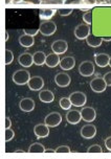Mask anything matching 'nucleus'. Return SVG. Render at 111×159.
<instances>
[{"label":"nucleus","mask_w":111,"mask_h":159,"mask_svg":"<svg viewBox=\"0 0 111 159\" xmlns=\"http://www.w3.org/2000/svg\"><path fill=\"white\" fill-rule=\"evenodd\" d=\"M30 73L25 69H20L13 75V81L17 85H25L30 80Z\"/></svg>","instance_id":"nucleus-1"},{"label":"nucleus","mask_w":111,"mask_h":159,"mask_svg":"<svg viewBox=\"0 0 111 159\" xmlns=\"http://www.w3.org/2000/svg\"><path fill=\"white\" fill-rule=\"evenodd\" d=\"M40 33L43 36H52L56 33L57 30V25L53 21H50V20H45V21L42 22L40 24L39 27Z\"/></svg>","instance_id":"nucleus-2"},{"label":"nucleus","mask_w":111,"mask_h":159,"mask_svg":"<svg viewBox=\"0 0 111 159\" xmlns=\"http://www.w3.org/2000/svg\"><path fill=\"white\" fill-rule=\"evenodd\" d=\"M90 88L93 92L95 93H102L106 90L107 88V84L105 82L104 78H101V76H96L93 80H91L90 82Z\"/></svg>","instance_id":"nucleus-3"},{"label":"nucleus","mask_w":111,"mask_h":159,"mask_svg":"<svg viewBox=\"0 0 111 159\" xmlns=\"http://www.w3.org/2000/svg\"><path fill=\"white\" fill-rule=\"evenodd\" d=\"M69 98H70V102H72V106H76V107H83L84 105L86 104V101H87V98H86V95H85V93L80 92V91L72 92V94H70Z\"/></svg>","instance_id":"nucleus-4"},{"label":"nucleus","mask_w":111,"mask_h":159,"mask_svg":"<svg viewBox=\"0 0 111 159\" xmlns=\"http://www.w3.org/2000/svg\"><path fill=\"white\" fill-rule=\"evenodd\" d=\"M79 72L83 76H91L95 73V64L90 61L82 62L79 66Z\"/></svg>","instance_id":"nucleus-5"},{"label":"nucleus","mask_w":111,"mask_h":159,"mask_svg":"<svg viewBox=\"0 0 111 159\" xmlns=\"http://www.w3.org/2000/svg\"><path fill=\"white\" fill-rule=\"evenodd\" d=\"M44 121L48 127H58L62 121V116L59 112H52L45 117Z\"/></svg>","instance_id":"nucleus-6"},{"label":"nucleus","mask_w":111,"mask_h":159,"mask_svg":"<svg viewBox=\"0 0 111 159\" xmlns=\"http://www.w3.org/2000/svg\"><path fill=\"white\" fill-rule=\"evenodd\" d=\"M90 32V26L88 24H79L78 26L75 28V36L78 38L79 40H84L86 39Z\"/></svg>","instance_id":"nucleus-7"},{"label":"nucleus","mask_w":111,"mask_h":159,"mask_svg":"<svg viewBox=\"0 0 111 159\" xmlns=\"http://www.w3.org/2000/svg\"><path fill=\"white\" fill-rule=\"evenodd\" d=\"M81 115L83 120H85L86 123H91L96 117L95 109H93L92 107H83L81 110Z\"/></svg>","instance_id":"nucleus-8"},{"label":"nucleus","mask_w":111,"mask_h":159,"mask_svg":"<svg viewBox=\"0 0 111 159\" xmlns=\"http://www.w3.org/2000/svg\"><path fill=\"white\" fill-rule=\"evenodd\" d=\"M68 44L65 40H56L55 42L52 44V49L53 52L58 53V55H62L67 52Z\"/></svg>","instance_id":"nucleus-9"},{"label":"nucleus","mask_w":111,"mask_h":159,"mask_svg":"<svg viewBox=\"0 0 111 159\" xmlns=\"http://www.w3.org/2000/svg\"><path fill=\"white\" fill-rule=\"evenodd\" d=\"M28 87H30V90L33 91H39L41 90L44 86V81L41 76H32L30 80L28 81Z\"/></svg>","instance_id":"nucleus-10"},{"label":"nucleus","mask_w":111,"mask_h":159,"mask_svg":"<svg viewBox=\"0 0 111 159\" xmlns=\"http://www.w3.org/2000/svg\"><path fill=\"white\" fill-rule=\"evenodd\" d=\"M95 134H96V128L95 125L88 124V125H85L84 127H82V129H81L82 137H84L86 139H91L95 137Z\"/></svg>","instance_id":"nucleus-11"},{"label":"nucleus","mask_w":111,"mask_h":159,"mask_svg":"<svg viewBox=\"0 0 111 159\" xmlns=\"http://www.w3.org/2000/svg\"><path fill=\"white\" fill-rule=\"evenodd\" d=\"M55 82L59 87H67L72 82L70 75L65 72H59L55 76Z\"/></svg>","instance_id":"nucleus-12"},{"label":"nucleus","mask_w":111,"mask_h":159,"mask_svg":"<svg viewBox=\"0 0 111 159\" xmlns=\"http://www.w3.org/2000/svg\"><path fill=\"white\" fill-rule=\"evenodd\" d=\"M34 133L38 138L47 137L49 135V127L46 124H38L34 128Z\"/></svg>","instance_id":"nucleus-13"},{"label":"nucleus","mask_w":111,"mask_h":159,"mask_svg":"<svg viewBox=\"0 0 111 159\" xmlns=\"http://www.w3.org/2000/svg\"><path fill=\"white\" fill-rule=\"evenodd\" d=\"M19 107L23 112H32L35 109V102L33 101V98H24L20 101Z\"/></svg>","instance_id":"nucleus-14"},{"label":"nucleus","mask_w":111,"mask_h":159,"mask_svg":"<svg viewBox=\"0 0 111 159\" xmlns=\"http://www.w3.org/2000/svg\"><path fill=\"white\" fill-rule=\"evenodd\" d=\"M81 119H82L81 111H78V110H69L66 113V120L72 125L79 124L81 121Z\"/></svg>","instance_id":"nucleus-15"},{"label":"nucleus","mask_w":111,"mask_h":159,"mask_svg":"<svg viewBox=\"0 0 111 159\" xmlns=\"http://www.w3.org/2000/svg\"><path fill=\"white\" fill-rule=\"evenodd\" d=\"M18 62L21 66L23 67H30L34 64V58L33 55H30V52H23L19 56Z\"/></svg>","instance_id":"nucleus-16"},{"label":"nucleus","mask_w":111,"mask_h":159,"mask_svg":"<svg viewBox=\"0 0 111 159\" xmlns=\"http://www.w3.org/2000/svg\"><path fill=\"white\" fill-rule=\"evenodd\" d=\"M75 65H76V60L72 56L65 57V58L61 59V61H60V67L63 70L72 69V68L75 67Z\"/></svg>","instance_id":"nucleus-17"},{"label":"nucleus","mask_w":111,"mask_h":159,"mask_svg":"<svg viewBox=\"0 0 111 159\" xmlns=\"http://www.w3.org/2000/svg\"><path fill=\"white\" fill-rule=\"evenodd\" d=\"M95 64L99 67H106L109 66L110 56L107 55V53H96L95 56Z\"/></svg>","instance_id":"nucleus-18"},{"label":"nucleus","mask_w":111,"mask_h":159,"mask_svg":"<svg viewBox=\"0 0 111 159\" xmlns=\"http://www.w3.org/2000/svg\"><path fill=\"white\" fill-rule=\"evenodd\" d=\"M60 61H61V59H60L58 53L52 52V53H49V55L46 56L45 64H46L48 67L53 68V67H57L58 65H60Z\"/></svg>","instance_id":"nucleus-19"},{"label":"nucleus","mask_w":111,"mask_h":159,"mask_svg":"<svg viewBox=\"0 0 111 159\" xmlns=\"http://www.w3.org/2000/svg\"><path fill=\"white\" fill-rule=\"evenodd\" d=\"M57 13L58 11L55 8H42L39 11V17L41 20L45 21V20H50Z\"/></svg>","instance_id":"nucleus-20"},{"label":"nucleus","mask_w":111,"mask_h":159,"mask_svg":"<svg viewBox=\"0 0 111 159\" xmlns=\"http://www.w3.org/2000/svg\"><path fill=\"white\" fill-rule=\"evenodd\" d=\"M39 98H40V101L43 102V103H52V102H53V99H55V94H53V92L50 91V90L44 89L40 91Z\"/></svg>","instance_id":"nucleus-21"},{"label":"nucleus","mask_w":111,"mask_h":159,"mask_svg":"<svg viewBox=\"0 0 111 159\" xmlns=\"http://www.w3.org/2000/svg\"><path fill=\"white\" fill-rule=\"evenodd\" d=\"M86 42H87V44L91 47H99V45L103 43V37H98L90 33L89 36L86 38Z\"/></svg>","instance_id":"nucleus-22"},{"label":"nucleus","mask_w":111,"mask_h":159,"mask_svg":"<svg viewBox=\"0 0 111 159\" xmlns=\"http://www.w3.org/2000/svg\"><path fill=\"white\" fill-rule=\"evenodd\" d=\"M19 43L21 46L23 47H30L33 46L34 43H35V40H34V36L27 35V34H24L19 38Z\"/></svg>","instance_id":"nucleus-23"},{"label":"nucleus","mask_w":111,"mask_h":159,"mask_svg":"<svg viewBox=\"0 0 111 159\" xmlns=\"http://www.w3.org/2000/svg\"><path fill=\"white\" fill-rule=\"evenodd\" d=\"M34 58V64L38 65V66H41V65L45 64V61H46V56L43 52H36L33 55Z\"/></svg>","instance_id":"nucleus-24"},{"label":"nucleus","mask_w":111,"mask_h":159,"mask_svg":"<svg viewBox=\"0 0 111 159\" xmlns=\"http://www.w3.org/2000/svg\"><path fill=\"white\" fill-rule=\"evenodd\" d=\"M28 152L30 153H45V148L41 143H33L32 146L28 148Z\"/></svg>","instance_id":"nucleus-25"},{"label":"nucleus","mask_w":111,"mask_h":159,"mask_svg":"<svg viewBox=\"0 0 111 159\" xmlns=\"http://www.w3.org/2000/svg\"><path fill=\"white\" fill-rule=\"evenodd\" d=\"M60 106L63 110H69L72 108V104L70 102V98H62L60 99Z\"/></svg>","instance_id":"nucleus-26"},{"label":"nucleus","mask_w":111,"mask_h":159,"mask_svg":"<svg viewBox=\"0 0 111 159\" xmlns=\"http://www.w3.org/2000/svg\"><path fill=\"white\" fill-rule=\"evenodd\" d=\"M83 20H84L85 23L88 24V25H90L92 23V13H91V11H88V12L84 13Z\"/></svg>","instance_id":"nucleus-27"},{"label":"nucleus","mask_w":111,"mask_h":159,"mask_svg":"<svg viewBox=\"0 0 111 159\" xmlns=\"http://www.w3.org/2000/svg\"><path fill=\"white\" fill-rule=\"evenodd\" d=\"M14 61V55L12 52V50L7 49L5 50V64L8 65Z\"/></svg>","instance_id":"nucleus-28"},{"label":"nucleus","mask_w":111,"mask_h":159,"mask_svg":"<svg viewBox=\"0 0 111 159\" xmlns=\"http://www.w3.org/2000/svg\"><path fill=\"white\" fill-rule=\"evenodd\" d=\"M87 152L89 153H102V148L101 146H99V144H92V146H90L88 148Z\"/></svg>","instance_id":"nucleus-29"},{"label":"nucleus","mask_w":111,"mask_h":159,"mask_svg":"<svg viewBox=\"0 0 111 159\" xmlns=\"http://www.w3.org/2000/svg\"><path fill=\"white\" fill-rule=\"evenodd\" d=\"M14 136H15V132H14L11 128L5 129V141L12 140V139L14 138Z\"/></svg>","instance_id":"nucleus-30"},{"label":"nucleus","mask_w":111,"mask_h":159,"mask_svg":"<svg viewBox=\"0 0 111 159\" xmlns=\"http://www.w3.org/2000/svg\"><path fill=\"white\" fill-rule=\"evenodd\" d=\"M72 8H60V10H58V14L62 17H66L70 15L72 13Z\"/></svg>","instance_id":"nucleus-31"},{"label":"nucleus","mask_w":111,"mask_h":159,"mask_svg":"<svg viewBox=\"0 0 111 159\" xmlns=\"http://www.w3.org/2000/svg\"><path fill=\"white\" fill-rule=\"evenodd\" d=\"M70 148L67 146H60L56 149V153H69Z\"/></svg>","instance_id":"nucleus-32"},{"label":"nucleus","mask_w":111,"mask_h":159,"mask_svg":"<svg viewBox=\"0 0 111 159\" xmlns=\"http://www.w3.org/2000/svg\"><path fill=\"white\" fill-rule=\"evenodd\" d=\"M39 32V28H34V30H32V28H25L24 30V34H27V35L30 36H36Z\"/></svg>","instance_id":"nucleus-33"},{"label":"nucleus","mask_w":111,"mask_h":159,"mask_svg":"<svg viewBox=\"0 0 111 159\" xmlns=\"http://www.w3.org/2000/svg\"><path fill=\"white\" fill-rule=\"evenodd\" d=\"M65 0H46L44 1L43 3H46V4H62L64 3Z\"/></svg>","instance_id":"nucleus-34"},{"label":"nucleus","mask_w":111,"mask_h":159,"mask_svg":"<svg viewBox=\"0 0 111 159\" xmlns=\"http://www.w3.org/2000/svg\"><path fill=\"white\" fill-rule=\"evenodd\" d=\"M104 80L106 82L107 86H111V71L107 72L106 75H104Z\"/></svg>","instance_id":"nucleus-35"},{"label":"nucleus","mask_w":111,"mask_h":159,"mask_svg":"<svg viewBox=\"0 0 111 159\" xmlns=\"http://www.w3.org/2000/svg\"><path fill=\"white\" fill-rule=\"evenodd\" d=\"M105 146H106L107 150L111 151V136H110V137L106 138V140H105Z\"/></svg>","instance_id":"nucleus-36"},{"label":"nucleus","mask_w":111,"mask_h":159,"mask_svg":"<svg viewBox=\"0 0 111 159\" xmlns=\"http://www.w3.org/2000/svg\"><path fill=\"white\" fill-rule=\"evenodd\" d=\"M11 127H12V121H11L10 117H5V129H8Z\"/></svg>","instance_id":"nucleus-37"},{"label":"nucleus","mask_w":111,"mask_h":159,"mask_svg":"<svg viewBox=\"0 0 111 159\" xmlns=\"http://www.w3.org/2000/svg\"><path fill=\"white\" fill-rule=\"evenodd\" d=\"M81 3H87V4H95L96 0H81Z\"/></svg>","instance_id":"nucleus-38"},{"label":"nucleus","mask_w":111,"mask_h":159,"mask_svg":"<svg viewBox=\"0 0 111 159\" xmlns=\"http://www.w3.org/2000/svg\"><path fill=\"white\" fill-rule=\"evenodd\" d=\"M103 41L104 42H109V41H111V37H103Z\"/></svg>","instance_id":"nucleus-39"},{"label":"nucleus","mask_w":111,"mask_h":159,"mask_svg":"<svg viewBox=\"0 0 111 159\" xmlns=\"http://www.w3.org/2000/svg\"><path fill=\"white\" fill-rule=\"evenodd\" d=\"M56 152V150H53V149H45V153H53Z\"/></svg>","instance_id":"nucleus-40"},{"label":"nucleus","mask_w":111,"mask_h":159,"mask_svg":"<svg viewBox=\"0 0 111 159\" xmlns=\"http://www.w3.org/2000/svg\"><path fill=\"white\" fill-rule=\"evenodd\" d=\"M105 0H96V3H104Z\"/></svg>","instance_id":"nucleus-41"},{"label":"nucleus","mask_w":111,"mask_h":159,"mask_svg":"<svg viewBox=\"0 0 111 159\" xmlns=\"http://www.w3.org/2000/svg\"><path fill=\"white\" fill-rule=\"evenodd\" d=\"M5 34H7V35H5V40H7H7H8V33L7 32Z\"/></svg>","instance_id":"nucleus-42"},{"label":"nucleus","mask_w":111,"mask_h":159,"mask_svg":"<svg viewBox=\"0 0 111 159\" xmlns=\"http://www.w3.org/2000/svg\"><path fill=\"white\" fill-rule=\"evenodd\" d=\"M105 3H110L111 4V0H105Z\"/></svg>","instance_id":"nucleus-43"},{"label":"nucleus","mask_w":111,"mask_h":159,"mask_svg":"<svg viewBox=\"0 0 111 159\" xmlns=\"http://www.w3.org/2000/svg\"><path fill=\"white\" fill-rule=\"evenodd\" d=\"M109 66L111 67V57H110V60H109Z\"/></svg>","instance_id":"nucleus-44"},{"label":"nucleus","mask_w":111,"mask_h":159,"mask_svg":"<svg viewBox=\"0 0 111 159\" xmlns=\"http://www.w3.org/2000/svg\"><path fill=\"white\" fill-rule=\"evenodd\" d=\"M44 1H46V0H40V2H42V3H43Z\"/></svg>","instance_id":"nucleus-45"}]
</instances>
